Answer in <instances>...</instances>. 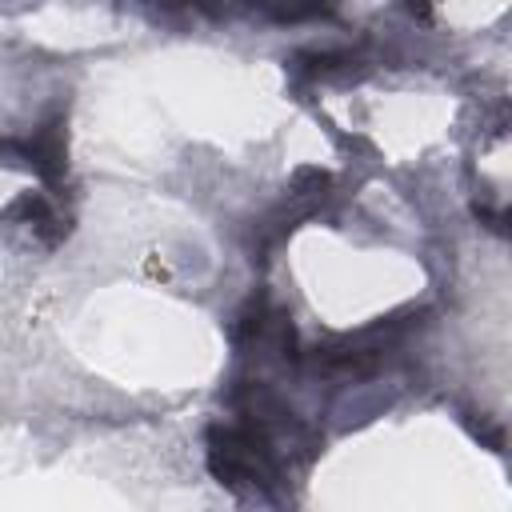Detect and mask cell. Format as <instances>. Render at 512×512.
I'll list each match as a JSON object with an SVG mask.
<instances>
[{"instance_id":"4","label":"cell","mask_w":512,"mask_h":512,"mask_svg":"<svg viewBox=\"0 0 512 512\" xmlns=\"http://www.w3.org/2000/svg\"><path fill=\"white\" fill-rule=\"evenodd\" d=\"M164 4H204V8H212V0H164Z\"/></svg>"},{"instance_id":"1","label":"cell","mask_w":512,"mask_h":512,"mask_svg":"<svg viewBox=\"0 0 512 512\" xmlns=\"http://www.w3.org/2000/svg\"><path fill=\"white\" fill-rule=\"evenodd\" d=\"M208 468L232 492H268L276 484V452L272 432L244 416L236 424L208 428Z\"/></svg>"},{"instance_id":"3","label":"cell","mask_w":512,"mask_h":512,"mask_svg":"<svg viewBox=\"0 0 512 512\" xmlns=\"http://www.w3.org/2000/svg\"><path fill=\"white\" fill-rule=\"evenodd\" d=\"M248 4L268 12L272 20H304V16H316V12L332 8V0H248Z\"/></svg>"},{"instance_id":"2","label":"cell","mask_w":512,"mask_h":512,"mask_svg":"<svg viewBox=\"0 0 512 512\" xmlns=\"http://www.w3.org/2000/svg\"><path fill=\"white\" fill-rule=\"evenodd\" d=\"M24 152H28V164L44 176V180H60L64 176V124L60 120H52V124H44L28 144H24Z\"/></svg>"}]
</instances>
